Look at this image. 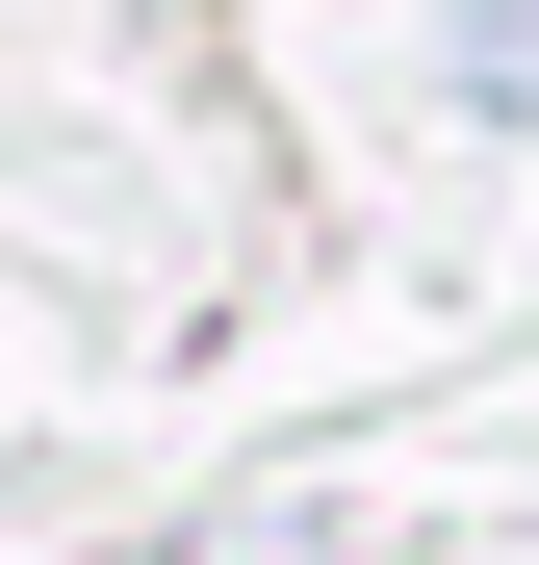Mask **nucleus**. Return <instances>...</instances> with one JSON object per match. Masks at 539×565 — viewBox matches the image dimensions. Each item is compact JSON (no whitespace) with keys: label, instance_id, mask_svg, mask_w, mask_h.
I'll use <instances>...</instances> for the list:
<instances>
[{"label":"nucleus","instance_id":"obj_1","mask_svg":"<svg viewBox=\"0 0 539 565\" xmlns=\"http://www.w3.org/2000/svg\"><path fill=\"white\" fill-rule=\"evenodd\" d=\"M463 77H488V104H539V0H463Z\"/></svg>","mask_w":539,"mask_h":565}]
</instances>
